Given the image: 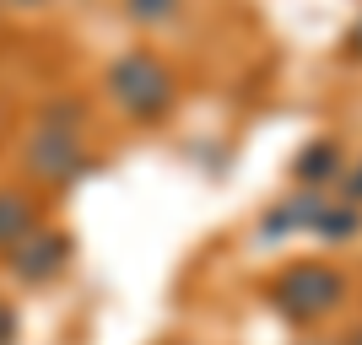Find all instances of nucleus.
Masks as SVG:
<instances>
[{"label": "nucleus", "mask_w": 362, "mask_h": 345, "mask_svg": "<svg viewBox=\"0 0 362 345\" xmlns=\"http://www.w3.org/2000/svg\"><path fill=\"white\" fill-rule=\"evenodd\" d=\"M22 162H28V173H33L38 183L60 189V183H76L81 173H92V167H98V157L87 151L81 130L38 119V124H33V135H28V146H22Z\"/></svg>", "instance_id": "nucleus-3"}, {"label": "nucleus", "mask_w": 362, "mask_h": 345, "mask_svg": "<svg viewBox=\"0 0 362 345\" xmlns=\"http://www.w3.org/2000/svg\"><path fill=\"white\" fill-rule=\"evenodd\" d=\"M173 345H179V340H173Z\"/></svg>", "instance_id": "nucleus-15"}, {"label": "nucleus", "mask_w": 362, "mask_h": 345, "mask_svg": "<svg viewBox=\"0 0 362 345\" xmlns=\"http://www.w3.org/2000/svg\"><path fill=\"white\" fill-rule=\"evenodd\" d=\"M346 49H351V54H357V60H362V16H357V22H351V32H346Z\"/></svg>", "instance_id": "nucleus-12"}, {"label": "nucleus", "mask_w": 362, "mask_h": 345, "mask_svg": "<svg viewBox=\"0 0 362 345\" xmlns=\"http://www.w3.org/2000/svg\"><path fill=\"white\" fill-rule=\"evenodd\" d=\"M103 87L114 97V108L136 124H163L173 114V103H179V75L168 71L151 49H124L119 60H108Z\"/></svg>", "instance_id": "nucleus-1"}, {"label": "nucleus", "mask_w": 362, "mask_h": 345, "mask_svg": "<svg viewBox=\"0 0 362 345\" xmlns=\"http://www.w3.org/2000/svg\"><path fill=\"white\" fill-rule=\"evenodd\" d=\"M6 254H11L6 265H11V275H16L22 286H49L54 275L65 270V265H71L76 243L65 238V232H54V226H33L28 238H22V243H11Z\"/></svg>", "instance_id": "nucleus-4"}, {"label": "nucleus", "mask_w": 362, "mask_h": 345, "mask_svg": "<svg viewBox=\"0 0 362 345\" xmlns=\"http://www.w3.org/2000/svg\"><path fill=\"white\" fill-rule=\"evenodd\" d=\"M341 345H362V329H351V334H346V340H341Z\"/></svg>", "instance_id": "nucleus-13"}, {"label": "nucleus", "mask_w": 362, "mask_h": 345, "mask_svg": "<svg viewBox=\"0 0 362 345\" xmlns=\"http://www.w3.org/2000/svg\"><path fill=\"white\" fill-rule=\"evenodd\" d=\"M298 345H341V340H298Z\"/></svg>", "instance_id": "nucleus-14"}, {"label": "nucleus", "mask_w": 362, "mask_h": 345, "mask_svg": "<svg viewBox=\"0 0 362 345\" xmlns=\"http://www.w3.org/2000/svg\"><path fill=\"white\" fill-rule=\"evenodd\" d=\"M362 232V210L357 205H325L319 210V222H314V238H325V243H351Z\"/></svg>", "instance_id": "nucleus-8"}, {"label": "nucleus", "mask_w": 362, "mask_h": 345, "mask_svg": "<svg viewBox=\"0 0 362 345\" xmlns=\"http://www.w3.org/2000/svg\"><path fill=\"white\" fill-rule=\"evenodd\" d=\"M335 189H341V200H346V205H357V210H362V162L341 167V178H335Z\"/></svg>", "instance_id": "nucleus-10"}, {"label": "nucleus", "mask_w": 362, "mask_h": 345, "mask_svg": "<svg viewBox=\"0 0 362 345\" xmlns=\"http://www.w3.org/2000/svg\"><path fill=\"white\" fill-rule=\"evenodd\" d=\"M341 167H346L341 140L319 135V140H308V146L292 157V178H298V189H330V183L341 178Z\"/></svg>", "instance_id": "nucleus-6"}, {"label": "nucleus", "mask_w": 362, "mask_h": 345, "mask_svg": "<svg viewBox=\"0 0 362 345\" xmlns=\"http://www.w3.org/2000/svg\"><path fill=\"white\" fill-rule=\"evenodd\" d=\"M0 345H16V308L0 302Z\"/></svg>", "instance_id": "nucleus-11"}, {"label": "nucleus", "mask_w": 362, "mask_h": 345, "mask_svg": "<svg viewBox=\"0 0 362 345\" xmlns=\"http://www.w3.org/2000/svg\"><path fill=\"white\" fill-rule=\"evenodd\" d=\"M325 205H330V200L319 195V189H298V195L276 200V205L259 216V243H281V238H298V232H314Z\"/></svg>", "instance_id": "nucleus-5"}, {"label": "nucleus", "mask_w": 362, "mask_h": 345, "mask_svg": "<svg viewBox=\"0 0 362 345\" xmlns=\"http://www.w3.org/2000/svg\"><path fill=\"white\" fill-rule=\"evenodd\" d=\"M265 297H271L276 318L308 329V324L330 318L335 308L346 302V275L335 270V265H325V259H298V265H287V270L265 286Z\"/></svg>", "instance_id": "nucleus-2"}, {"label": "nucleus", "mask_w": 362, "mask_h": 345, "mask_svg": "<svg viewBox=\"0 0 362 345\" xmlns=\"http://www.w3.org/2000/svg\"><path fill=\"white\" fill-rule=\"evenodd\" d=\"M179 11H184V0H124V16L136 28H168Z\"/></svg>", "instance_id": "nucleus-9"}, {"label": "nucleus", "mask_w": 362, "mask_h": 345, "mask_svg": "<svg viewBox=\"0 0 362 345\" xmlns=\"http://www.w3.org/2000/svg\"><path fill=\"white\" fill-rule=\"evenodd\" d=\"M33 226H38V200L22 189H0V248L22 243Z\"/></svg>", "instance_id": "nucleus-7"}]
</instances>
